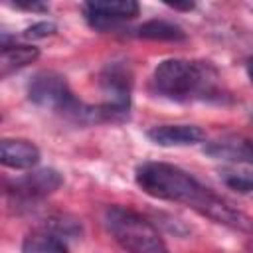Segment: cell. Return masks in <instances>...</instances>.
<instances>
[{
	"instance_id": "obj_1",
	"label": "cell",
	"mask_w": 253,
	"mask_h": 253,
	"mask_svg": "<svg viewBox=\"0 0 253 253\" xmlns=\"http://www.w3.org/2000/svg\"><path fill=\"white\" fill-rule=\"evenodd\" d=\"M136 186L156 198L166 202L184 204L198 213L210 217L215 223L227 225L231 229L253 233V219L243 211L235 210L229 202L213 194L210 188L200 184L190 172L166 164V162H144L134 172Z\"/></svg>"
},
{
	"instance_id": "obj_2",
	"label": "cell",
	"mask_w": 253,
	"mask_h": 253,
	"mask_svg": "<svg viewBox=\"0 0 253 253\" xmlns=\"http://www.w3.org/2000/svg\"><path fill=\"white\" fill-rule=\"evenodd\" d=\"M217 79V71L206 61L166 59L156 65L150 85L156 95L170 101H213L221 97Z\"/></svg>"
},
{
	"instance_id": "obj_3",
	"label": "cell",
	"mask_w": 253,
	"mask_h": 253,
	"mask_svg": "<svg viewBox=\"0 0 253 253\" xmlns=\"http://www.w3.org/2000/svg\"><path fill=\"white\" fill-rule=\"evenodd\" d=\"M105 227L111 233V237L126 251H134V253L166 251L160 231L134 210L121 208V206L107 208Z\"/></svg>"
},
{
	"instance_id": "obj_4",
	"label": "cell",
	"mask_w": 253,
	"mask_h": 253,
	"mask_svg": "<svg viewBox=\"0 0 253 253\" xmlns=\"http://www.w3.org/2000/svg\"><path fill=\"white\" fill-rule=\"evenodd\" d=\"M63 184V178L57 170L53 168H42V170H34L30 174H24L16 180H12L6 190L10 196L16 198V202L22 204H34L49 194H53L59 186Z\"/></svg>"
},
{
	"instance_id": "obj_5",
	"label": "cell",
	"mask_w": 253,
	"mask_h": 253,
	"mask_svg": "<svg viewBox=\"0 0 253 253\" xmlns=\"http://www.w3.org/2000/svg\"><path fill=\"white\" fill-rule=\"evenodd\" d=\"M204 152L215 160H227L253 166V138L241 134H225L204 146Z\"/></svg>"
},
{
	"instance_id": "obj_6",
	"label": "cell",
	"mask_w": 253,
	"mask_h": 253,
	"mask_svg": "<svg viewBox=\"0 0 253 253\" xmlns=\"http://www.w3.org/2000/svg\"><path fill=\"white\" fill-rule=\"evenodd\" d=\"M146 136L158 146H190L202 142L206 132L196 125H158L152 126Z\"/></svg>"
},
{
	"instance_id": "obj_7",
	"label": "cell",
	"mask_w": 253,
	"mask_h": 253,
	"mask_svg": "<svg viewBox=\"0 0 253 253\" xmlns=\"http://www.w3.org/2000/svg\"><path fill=\"white\" fill-rule=\"evenodd\" d=\"M87 16L93 24L132 20L138 16L136 0H87Z\"/></svg>"
},
{
	"instance_id": "obj_8",
	"label": "cell",
	"mask_w": 253,
	"mask_h": 253,
	"mask_svg": "<svg viewBox=\"0 0 253 253\" xmlns=\"http://www.w3.org/2000/svg\"><path fill=\"white\" fill-rule=\"evenodd\" d=\"M0 160L8 168L26 170L40 162V150L34 142L24 138H4L0 142Z\"/></svg>"
},
{
	"instance_id": "obj_9",
	"label": "cell",
	"mask_w": 253,
	"mask_h": 253,
	"mask_svg": "<svg viewBox=\"0 0 253 253\" xmlns=\"http://www.w3.org/2000/svg\"><path fill=\"white\" fill-rule=\"evenodd\" d=\"M67 249L69 247H67L65 239L43 225L34 229L32 233H28V237L22 243L24 253H65Z\"/></svg>"
},
{
	"instance_id": "obj_10",
	"label": "cell",
	"mask_w": 253,
	"mask_h": 253,
	"mask_svg": "<svg viewBox=\"0 0 253 253\" xmlns=\"http://www.w3.org/2000/svg\"><path fill=\"white\" fill-rule=\"evenodd\" d=\"M40 57V49L36 45L28 43H18V45H2V55H0V73L6 77L8 73L26 67L34 63Z\"/></svg>"
},
{
	"instance_id": "obj_11",
	"label": "cell",
	"mask_w": 253,
	"mask_h": 253,
	"mask_svg": "<svg viewBox=\"0 0 253 253\" xmlns=\"http://www.w3.org/2000/svg\"><path fill=\"white\" fill-rule=\"evenodd\" d=\"M138 36L146 40H160V42H180L186 38L182 28L166 20H150L138 28Z\"/></svg>"
},
{
	"instance_id": "obj_12",
	"label": "cell",
	"mask_w": 253,
	"mask_h": 253,
	"mask_svg": "<svg viewBox=\"0 0 253 253\" xmlns=\"http://www.w3.org/2000/svg\"><path fill=\"white\" fill-rule=\"evenodd\" d=\"M219 178L237 194H253V170L249 168H225L219 172Z\"/></svg>"
},
{
	"instance_id": "obj_13",
	"label": "cell",
	"mask_w": 253,
	"mask_h": 253,
	"mask_svg": "<svg viewBox=\"0 0 253 253\" xmlns=\"http://www.w3.org/2000/svg\"><path fill=\"white\" fill-rule=\"evenodd\" d=\"M43 227L55 231L63 239L65 237L73 239V237H79L81 235V223H79V219L73 217V215H67V213H55V215L47 217L43 221Z\"/></svg>"
},
{
	"instance_id": "obj_14",
	"label": "cell",
	"mask_w": 253,
	"mask_h": 253,
	"mask_svg": "<svg viewBox=\"0 0 253 253\" xmlns=\"http://www.w3.org/2000/svg\"><path fill=\"white\" fill-rule=\"evenodd\" d=\"M57 26L53 22H38L34 26H30L26 32H24V38L28 40H40V38H47L51 34H55Z\"/></svg>"
},
{
	"instance_id": "obj_15",
	"label": "cell",
	"mask_w": 253,
	"mask_h": 253,
	"mask_svg": "<svg viewBox=\"0 0 253 253\" xmlns=\"http://www.w3.org/2000/svg\"><path fill=\"white\" fill-rule=\"evenodd\" d=\"M10 4L20 10H28V12H45L47 10L45 0H10Z\"/></svg>"
},
{
	"instance_id": "obj_16",
	"label": "cell",
	"mask_w": 253,
	"mask_h": 253,
	"mask_svg": "<svg viewBox=\"0 0 253 253\" xmlns=\"http://www.w3.org/2000/svg\"><path fill=\"white\" fill-rule=\"evenodd\" d=\"M162 2L178 12H190L196 8V0H162Z\"/></svg>"
},
{
	"instance_id": "obj_17",
	"label": "cell",
	"mask_w": 253,
	"mask_h": 253,
	"mask_svg": "<svg viewBox=\"0 0 253 253\" xmlns=\"http://www.w3.org/2000/svg\"><path fill=\"white\" fill-rule=\"evenodd\" d=\"M247 75H249V79H251V83H253V61L247 65Z\"/></svg>"
},
{
	"instance_id": "obj_18",
	"label": "cell",
	"mask_w": 253,
	"mask_h": 253,
	"mask_svg": "<svg viewBox=\"0 0 253 253\" xmlns=\"http://www.w3.org/2000/svg\"><path fill=\"white\" fill-rule=\"evenodd\" d=\"M251 121H253V115H251Z\"/></svg>"
}]
</instances>
